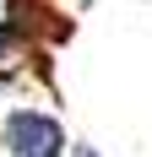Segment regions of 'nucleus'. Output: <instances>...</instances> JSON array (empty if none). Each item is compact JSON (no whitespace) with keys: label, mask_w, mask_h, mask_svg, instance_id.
I'll return each mask as SVG.
<instances>
[{"label":"nucleus","mask_w":152,"mask_h":157,"mask_svg":"<svg viewBox=\"0 0 152 157\" xmlns=\"http://www.w3.org/2000/svg\"><path fill=\"white\" fill-rule=\"evenodd\" d=\"M0 146H6V157H71L76 141L65 136V125L49 109L22 103L0 119Z\"/></svg>","instance_id":"1"},{"label":"nucleus","mask_w":152,"mask_h":157,"mask_svg":"<svg viewBox=\"0 0 152 157\" xmlns=\"http://www.w3.org/2000/svg\"><path fill=\"white\" fill-rule=\"evenodd\" d=\"M6 16H11V22L27 33L38 49H49V44H65V38H71V27H76L71 16H65V11H54L49 0H11V6H6Z\"/></svg>","instance_id":"2"},{"label":"nucleus","mask_w":152,"mask_h":157,"mask_svg":"<svg viewBox=\"0 0 152 157\" xmlns=\"http://www.w3.org/2000/svg\"><path fill=\"white\" fill-rule=\"evenodd\" d=\"M44 60H49V49H38L11 16H0V81H22L27 65H44Z\"/></svg>","instance_id":"3"},{"label":"nucleus","mask_w":152,"mask_h":157,"mask_svg":"<svg viewBox=\"0 0 152 157\" xmlns=\"http://www.w3.org/2000/svg\"><path fill=\"white\" fill-rule=\"evenodd\" d=\"M71 157H98V152H92V146H82V141H76V146H71Z\"/></svg>","instance_id":"4"}]
</instances>
